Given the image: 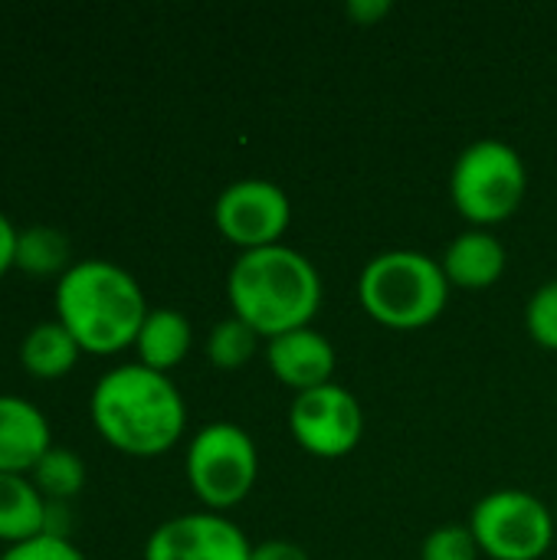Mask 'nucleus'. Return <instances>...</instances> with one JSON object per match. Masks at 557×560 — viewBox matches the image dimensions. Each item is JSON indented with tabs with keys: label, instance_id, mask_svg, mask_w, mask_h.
<instances>
[{
	"label": "nucleus",
	"instance_id": "obj_7",
	"mask_svg": "<svg viewBox=\"0 0 557 560\" xmlns=\"http://www.w3.org/2000/svg\"><path fill=\"white\" fill-rule=\"evenodd\" d=\"M469 532L489 560H542L555 545V512L525 489H496L469 512Z\"/></svg>",
	"mask_w": 557,
	"mask_h": 560
},
{
	"label": "nucleus",
	"instance_id": "obj_22",
	"mask_svg": "<svg viewBox=\"0 0 557 560\" xmlns=\"http://www.w3.org/2000/svg\"><path fill=\"white\" fill-rule=\"evenodd\" d=\"M0 560H85V555L69 538L39 535V538H30L23 545L7 548Z\"/></svg>",
	"mask_w": 557,
	"mask_h": 560
},
{
	"label": "nucleus",
	"instance_id": "obj_13",
	"mask_svg": "<svg viewBox=\"0 0 557 560\" xmlns=\"http://www.w3.org/2000/svg\"><path fill=\"white\" fill-rule=\"evenodd\" d=\"M506 262H509V253L502 240L492 230H476V226L460 233L440 259L450 285L466 289V292L492 289L502 279Z\"/></svg>",
	"mask_w": 557,
	"mask_h": 560
},
{
	"label": "nucleus",
	"instance_id": "obj_20",
	"mask_svg": "<svg viewBox=\"0 0 557 560\" xmlns=\"http://www.w3.org/2000/svg\"><path fill=\"white\" fill-rule=\"evenodd\" d=\"M525 328L545 351H557V279L542 282L525 305Z\"/></svg>",
	"mask_w": 557,
	"mask_h": 560
},
{
	"label": "nucleus",
	"instance_id": "obj_14",
	"mask_svg": "<svg viewBox=\"0 0 557 560\" xmlns=\"http://www.w3.org/2000/svg\"><path fill=\"white\" fill-rule=\"evenodd\" d=\"M190 345H194V328L187 315L177 308H151L135 338L138 364L158 374H171L190 354Z\"/></svg>",
	"mask_w": 557,
	"mask_h": 560
},
{
	"label": "nucleus",
	"instance_id": "obj_21",
	"mask_svg": "<svg viewBox=\"0 0 557 560\" xmlns=\"http://www.w3.org/2000/svg\"><path fill=\"white\" fill-rule=\"evenodd\" d=\"M479 555L469 525H440L420 545V560H479Z\"/></svg>",
	"mask_w": 557,
	"mask_h": 560
},
{
	"label": "nucleus",
	"instance_id": "obj_5",
	"mask_svg": "<svg viewBox=\"0 0 557 560\" xmlns=\"http://www.w3.org/2000/svg\"><path fill=\"white\" fill-rule=\"evenodd\" d=\"M529 194V167L522 154L499 141L479 138L460 151L450 171V200L476 230H489L515 217Z\"/></svg>",
	"mask_w": 557,
	"mask_h": 560
},
{
	"label": "nucleus",
	"instance_id": "obj_24",
	"mask_svg": "<svg viewBox=\"0 0 557 560\" xmlns=\"http://www.w3.org/2000/svg\"><path fill=\"white\" fill-rule=\"evenodd\" d=\"M345 13L358 23V26H374L381 23L387 13H391V3L387 0H351L345 7Z\"/></svg>",
	"mask_w": 557,
	"mask_h": 560
},
{
	"label": "nucleus",
	"instance_id": "obj_17",
	"mask_svg": "<svg viewBox=\"0 0 557 560\" xmlns=\"http://www.w3.org/2000/svg\"><path fill=\"white\" fill-rule=\"evenodd\" d=\"M72 249L62 230L56 226H26L16 236L13 269L26 276H62L72 266Z\"/></svg>",
	"mask_w": 557,
	"mask_h": 560
},
{
	"label": "nucleus",
	"instance_id": "obj_9",
	"mask_svg": "<svg viewBox=\"0 0 557 560\" xmlns=\"http://www.w3.org/2000/svg\"><path fill=\"white\" fill-rule=\"evenodd\" d=\"M289 433L309 456L341 459L355 453L364 436V410L348 387L332 381L292 397Z\"/></svg>",
	"mask_w": 557,
	"mask_h": 560
},
{
	"label": "nucleus",
	"instance_id": "obj_2",
	"mask_svg": "<svg viewBox=\"0 0 557 560\" xmlns=\"http://www.w3.org/2000/svg\"><path fill=\"white\" fill-rule=\"evenodd\" d=\"M56 322L76 338L82 354L112 358L135 348V338L148 318V299L138 279L108 259L72 262L53 295Z\"/></svg>",
	"mask_w": 557,
	"mask_h": 560
},
{
	"label": "nucleus",
	"instance_id": "obj_10",
	"mask_svg": "<svg viewBox=\"0 0 557 560\" xmlns=\"http://www.w3.org/2000/svg\"><path fill=\"white\" fill-rule=\"evenodd\" d=\"M144 560H253V545L227 515L204 509L161 522L144 541Z\"/></svg>",
	"mask_w": 557,
	"mask_h": 560
},
{
	"label": "nucleus",
	"instance_id": "obj_23",
	"mask_svg": "<svg viewBox=\"0 0 557 560\" xmlns=\"http://www.w3.org/2000/svg\"><path fill=\"white\" fill-rule=\"evenodd\" d=\"M253 560H312L309 551L295 541H282V538H272V541H263V545H253Z\"/></svg>",
	"mask_w": 557,
	"mask_h": 560
},
{
	"label": "nucleus",
	"instance_id": "obj_6",
	"mask_svg": "<svg viewBox=\"0 0 557 560\" xmlns=\"http://www.w3.org/2000/svg\"><path fill=\"white\" fill-rule=\"evenodd\" d=\"M190 492L207 512H230L246 502L259 476V453L253 436L227 420L207 423L194 433L184 456Z\"/></svg>",
	"mask_w": 557,
	"mask_h": 560
},
{
	"label": "nucleus",
	"instance_id": "obj_1",
	"mask_svg": "<svg viewBox=\"0 0 557 560\" xmlns=\"http://www.w3.org/2000/svg\"><path fill=\"white\" fill-rule=\"evenodd\" d=\"M89 417L112 450L135 459H154L181 443L187 404L171 374H158L135 361L112 368L95 381Z\"/></svg>",
	"mask_w": 557,
	"mask_h": 560
},
{
	"label": "nucleus",
	"instance_id": "obj_11",
	"mask_svg": "<svg viewBox=\"0 0 557 560\" xmlns=\"http://www.w3.org/2000/svg\"><path fill=\"white\" fill-rule=\"evenodd\" d=\"M335 361L338 358H335L332 341L322 331H315L312 325L266 341V364H269L272 377L295 394L332 384Z\"/></svg>",
	"mask_w": 557,
	"mask_h": 560
},
{
	"label": "nucleus",
	"instance_id": "obj_18",
	"mask_svg": "<svg viewBox=\"0 0 557 560\" xmlns=\"http://www.w3.org/2000/svg\"><path fill=\"white\" fill-rule=\"evenodd\" d=\"M33 486L46 502H69L82 492L85 486V463L62 446H53L30 472Z\"/></svg>",
	"mask_w": 557,
	"mask_h": 560
},
{
	"label": "nucleus",
	"instance_id": "obj_3",
	"mask_svg": "<svg viewBox=\"0 0 557 560\" xmlns=\"http://www.w3.org/2000/svg\"><path fill=\"white\" fill-rule=\"evenodd\" d=\"M227 302L240 322L272 341L312 325L322 308V276L286 243L240 253L227 272Z\"/></svg>",
	"mask_w": 557,
	"mask_h": 560
},
{
	"label": "nucleus",
	"instance_id": "obj_16",
	"mask_svg": "<svg viewBox=\"0 0 557 560\" xmlns=\"http://www.w3.org/2000/svg\"><path fill=\"white\" fill-rule=\"evenodd\" d=\"M79 354H82V348L76 345V338L56 318L33 325L20 341V364L36 381L66 377L79 364Z\"/></svg>",
	"mask_w": 557,
	"mask_h": 560
},
{
	"label": "nucleus",
	"instance_id": "obj_4",
	"mask_svg": "<svg viewBox=\"0 0 557 560\" xmlns=\"http://www.w3.org/2000/svg\"><path fill=\"white\" fill-rule=\"evenodd\" d=\"M364 315L391 331L433 325L450 302V279L440 259L417 249H387L364 262L358 276Z\"/></svg>",
	"mask_w": 557,
	"mask_h": 560
},
{
	"label": "nucleus",
	"instance_id": "obj_19",
	"mask_svg": "<svg viewBox=\"0 0 557 560\" xmlns=\"http://www.w3.org/2000/svg\"><path fill=\"white\" fill-rule=\"evenodd\" d=\"M259 341L263 338L246 322L230 315V318H223V322H217L210 328V335L204 341V354L217 371H240V368H246L253 361Z\"/></svg>",
	"mask_w": 557,
	"mask_h": 560
},
{
	"label": "nucleus",
	"instance_id": "obj_12",
	"mask_svg": "<svg viewBox=\"0 0 557 560\" xmlns=\"http://www.w3.org/2000/svg\"><path fill=\"white\" fill-rule=\"evenodd\" d=\"M49 450L53 430L46 413L16 394H0V472L30 476Z\"/></svg>",
	"mask_w": 557,
	"mask_h": 560
},
{
	"label": "nucleus",
	"instance_id": "obj_8",
	"mask_svg": "<svg viewBox=\"0 0 557 560\" xmlns=\"http://www.w3.org/2000/svg\"><path fill=\"white\" fill-rule=\"evenodd\" d=\"M213 223L240 253L279 246L292 223V200L272 180L243 177L220 190L213 203Z\"/></svg>",
	"mask_w": 557,
	"mask_h": 560
},
{
	"label": "nucleus",
	"instance_id": "obj_25",
	"mask_svg": "<svg viewBox=\"0 0 557 560\" xmlns=\"http://www.w3.org/2000/svg\"><path fill=\"white\" fill-rule=\"evenodd\" d=\"M16 236L20 230L10 223V217L0 210V279L13 269V256H16Z\"/></svg>",
	"mask_w": 557,
	"mask_h": 560
},
{
	"label": "nucleus",
	"instance_id": "obj_26",
	"mask_svg": "<svg viewBox=\"0 0 557 560\" xmlns=\"http://www.w3.org/2000/svg\"><path fill=\"white\" fill-rule=\"evenodd\" d=\"M555 522H557V509H555Z\"/></svg>",
	"mask_w": 557,
	"mask_h": 560
},
{
	"label": "nucleus",
	"instance_id": "obj_15",
	"mask_svg": "<svg viewBox=\"0 0 557 560\" xmlns=\"http://www.w3.org/2000/svg\"><path fill=\"white\" fill-rule=\"evenodd\" d=\"M46 509L49 502L30 476L0 472V541L7 548L46 535Z\"/></svg>",
	"mask_w": 557,
	"mask_h": 560
}]
</instances>
